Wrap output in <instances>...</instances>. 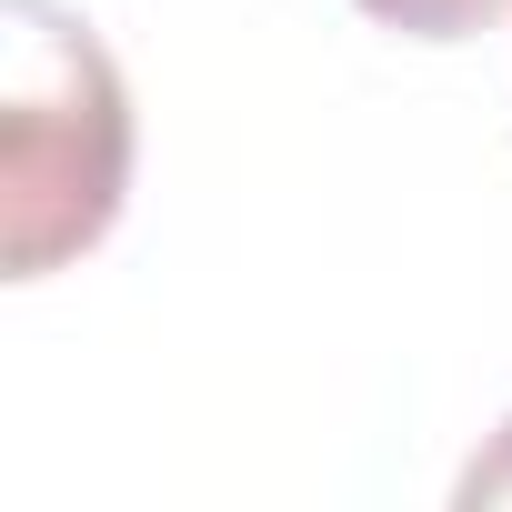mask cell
I'll return each instance as SVG.
<instances>
[{"instance_id": "6da1fadb", "label": "cell", "mask_w": 512, "mask_h": 512, "mask_svg": "<svg viewBox=\"0 0 512 512\" xmlns=\"http://www.w3.org/2000/svg\"><path fill=\"white\" fill-rule=\"evenodd\" d=\"M131 191V91L91 21L61 0H11V111H0V251L11 282L61 272L121 221Z\"/></svg>"}, {"instance_id": "7a4b0ae2", "label": "cell", "mask_w": 512, "mask_h": 512, "mask_svg": "<svg viewBox=\"0 0 512 512\" xmlns=\"http://www.w3.org/2000/svg\"><path fill=\"white\" fill-rule=\"evenodd\" d=\"M362 11L382 31H412V41H472V31H492L512 11V0H362Z\"/></svg>"}, {"instance_id": "3957f363", "label": "cell", "mask_w": 512, "mask_h": 512, "mask_svg": "<svg viewBox=\"0 0 512 512\" xmlns=\"http://www.w3.org/2000/svg\"><path fill=\"white\" fill-rule=\"evenodd\" d=\"M462 502L482 512V502H512V422L492 432V452H472V472H462Z\"/></svg>"}]
</instances>
